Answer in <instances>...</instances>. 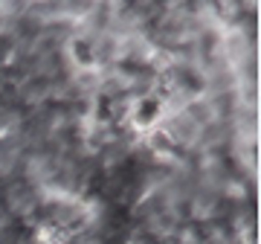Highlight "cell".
<instances>
[{"mask_svg": "<svg viewBox=\"0 0 261 244\" xmlns=\"http://www.w3.org/2000/svg\"><path fill=\"white\" fill-rule=\"evenodd\" d=\"M166 119V108L157 96H140V99H130V113H128V125L137 134H145L151 128H157L160 122Z\"/></svg>", "mask_w": 261, "mask_h": 244, "instance_id": "obj_1", "label": "cell"}, {"mask_svg": "<svg viewBox=\"0 0 261 244\" xmlns=\"http://www.w3.org/2000/svg\"><path fill=\"white\" fill-rule=\"evenodd\" d=\"M64 56L75 70H90V67H96L93 35H87V32H73V35L64 41Z\"/></svg>", "mask_w": 261, "mask_h": 244, "instance_id": "obj_2", "label": "cell"}]
</instances>
